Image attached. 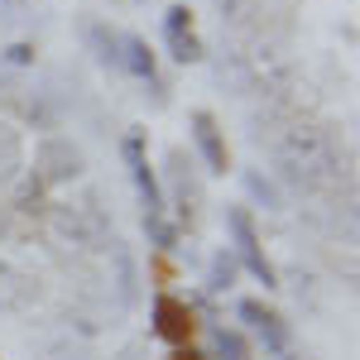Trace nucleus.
I'll return each mask as SVG.
<instances>
[{
    "label": "nucleus",
    "instance_id": "f257e3e1",
    "mask_svg": "<svg viewBox=\"0 0 360 360\" xmlns=\"http://www.w3.org/2000/svg\"><path fill=\"white\" fill-rule=\"evenodd\" d=\"M274 164L303 193H322V188H332L336 178H341V154L327 139V130H317V125H288V130H278Z\"/></svg>",
    "mask_w": 360,
    "mask_h": 360
},
{
    "label": "nucleus",
    "instance_id": "f03ea898",
    "mask_svg": "<svg viewBox=\"0 0 360 360\" xmlns=\"http://www.w3.org/2000/svg\"><path fill=\"white\" fill-rule=\"evenodd\" d=\"M82 173V149L63 135H49L34 144V178L44 188H58V183H72Z\"/></svg>",
    "mask_w": 360,
    "mask_h": 360
},
{
    "label": "nucleus",
    "instance_id": "7ed1b4c3",
    "mask_svg": "<svg viewBox=\"0 0 360 360\" xmlns=\"http://www.w3.org/2000/svg\"><path fill=\"white\" fill-rule=\"evenodd\" d=\"M49 231H53L63 245H101L106 240V226H101V217L91 212V207H68V202H58V207H49Z\"/></svg>",
    "mask_w": 360,
    "mask_h": 360
},
{
    "label": "nucleus",
    "instance_id": "20e7f679",
    "mask_svg": "<svg viewBox=\"0 0 360 360\" xmlns=\"http://www.w3.org/2000/svg\"><path fill=\"white\" fill-rule=\"evenodd\" d=\"M226 226H231V236H236V250H240L236 259H240V264H245V269L259 278L264 288H274V264L259 255V236H255V221H250V212H245V207H231V212H226Z\"/></svg>",
    "mask_w": 360,
    "mask_h": 360
},
{
    "label": "nucleus",
    "instance_id": "39448f33",
    "mask_svg": "<svg viewBox=\"0 0 360 360\" xmlns=\"http://www.w3.org/2000/svg\"><path fill=\"white\" fill-rule=\"evenodd\" d=\"M245 72L259 91H288V82H293V63L278 44H259L255 53H245Z\"/></svg>",
    "mask_w": 360,
    "mask_h": 360
},
{
    "label": "nucleus",
    "instance_id": "423d86ee",
    "mask_svg": "<svg viewBox=\"0 0 360 360\" xmlns=\"http://www.w3.org/2000/svg\"><path fill=\"white\" fill-rule=\"evenodd\" d=\"M240 317H245L250 327L259 332L264 351H274V356H283V351H288V322L278 317L274 307H264L259 298H240Z\"/></svg>",
    "mask_w": 360,
    "mask_h": 360
},
{
    "label": "nucleus",
    "instance_id": "0eeeda50",
    "mask_svg": "<svg viewBox=\"0 0 360 360\" xmlns=\"http://www.w3.org/2000/svg\"><path fill=\"white\" fill-rule=\"evenodd\" d=\"M193 139L207 159V173H226V139L217 130V115L212 111H193Z\"/></svg>",
    "mask_w": 360,
    "mask_h": 360
},
{
    "label": "nucleus",
    "instance_id": "6e6552de",
    "mask_svg": "<svg viewBox=\"0 0 360 360\" xmlns=\"http://www.w3.org/2000/svg\"><path fill=\"white\" fill-rule=\"evenodd\" d=\"M154 332L164 336V341H188V332H193V312H188V303L159 298V303H154Z\"/></svg>",
    "mask_w": 360,
    "mask_h": 360
},
{
    "label": "nucleus",
    "instance_id": "1a4fd4ad",
    "mask_svg": "<svg viewBox=\"0 0 360 360\" xmlns=\"http://www.w3.org/2000/svg\"><path fill=\"white\" fill-rule=\"evenodd\" d=\"M25 178V139L10 120H0V188Z\"/></svg>",
    "mask_w": 360,
    "mask_h": 360
},
{
    "label": "nucleus",
    "instance_id": "9d476101",
    "mask_svg": "<svg viewBox=\"0 0 360 360\" xmlns=\"http://www.w3.org/2000/svg\"><path fill=\"white\" fill-rule=\"evenodd\" d=\"M120 68L139 82H154V49L139 34H120Z\"/></svg>",
    "mask_w": 360,
    "mask_h": 360
},
{
    "label": "nucleus",
    "instance_id": "9b49d317",
    "mask_svg": "<svg viewBox=\"0 0 360 360\" xmlns=\"http://www.w3.org/2000/svg\"><path fill=\"white\" fill-rule=\"evenodd\" d=\"M125 159H130V168H135V188H139V197H144V207L159 212L164 197H159V183H154L149 164H144V154H139V139H125Z\"/></svg>",
    "mask_w": 360,
    "mask_h": 360
},
{
    "label": "nucleus",
    "instance_id": "f8f14e48",
    "mask_svg": "<svg viewBox=\"0 0 360 360\" xmlns=\"http://www.w3.org/2000/svg\"><path fill=\"white\" fill-rule=\"evenodd\" d=\"M34 303V283H29L20 269H10V264H0V307H10V312H20V307Z\"/></svg>",
    "mask_w": 360,
    "mask_h": 360
},
{
    "label": "nucleus",
    "instance_id": "ddd939ff",
    "mask_svg": "<svg viewBox=\"0 0 360 360\" xmlns=\"http://www.w3.org/2000/svg\"><path fill=\"white\" fill-rule=\"evenodd\" d=\"M168 178H173V193H178V207H183V217H193L197 202H202V188H197V178L183 168V154H173L168 159Z\"/></svg>",
    "mask_w": 360,
    "mask_h": 360
},
{
    "label": "nucleus",
    "instance_id": "4468645a",
    "mask_svg": "<svg viewBox=\"0 0 360 360\" xmlns=\"http://www.w3.org/2000/svg\"><path fill=\"white\" fill-rule=\"evenodd\" d=\"M245 193L255 207H264V212H283V193H278L274 178H264L259 168H245Z\"/></svg>",
    "mask_w": 360,
    "mask_h": 360
},
{
    "label": "nucleus",
    "instance_id": "2eb2a0df",
    "mask_svg": "<svg viewBox=\"0 0 360 360\" xmlns=\"http://www.w3.org/2000/svg\"><path fill=\"white\" fill-rule=\"evenodd\" d=\"M86 44H91L96 63H106V68H120V34H111L106 25H86Z\"/></svg>",
    "mask_w": 360,
    "mask_h": 360
},
{
    "label": "nucleus",
    "instance_id": "dca6fc26",
    "mask_svg": "<svg viewBox=\"0 0 360 360\" xmlns=\"http://www.w3.org/2000/svg\"><path fill=\"white\" fill-rule=\"evenodd\" d=\"M236 274H240V259L221 250V255L212 259V269H207V288H212V293H226V288L236 283Z\"/></svg>",
    "mask_w": 360,
    "mask_h": 360
},
{
    "label": "nucleus",
    "instance_id": "f3484780",
    "mask_svg": "<svg viewBox=\"0 0 360 360\" xmlns=\"http://www.w3.org/2000/svg\"><path fill=\"white\" fill-rule=\"evenodd\" d=\"M212 5H217L221 25H250L259 15V0H212Z\"/></svg>",
    "mask_w": 360,
    "mask_h": 360
},
{
    "label": "nucleus",
    "instance_id": "a211bd4d",
    "mask_svg": "<svg viewBox=\"0 0 360 360\" xmlns=\"http://www.w3.org/2000/svg\"><path fill=\"white\" fill-rule=\"evenodd\" d=\"M212 346H217V360H250V346H245V336H240V332H226V327H217Z\"/></svg>",
    "mask_w": 360,
    "mask_h": 360
},
{
    "label": "nucleus",
    "instance_id": "6ab92c4d",
    "mask_svg": "<svg viewBox=\"0 0 360 360\" xmlns=\"http://www.w3.org/2000/svg\"><path fill=\"white\" fill-rule=\"evenodd\" d=\"M168 49H173V58L178 63H202V39H197V29H188V34H168Z\"/></svg>",
    "mask_w": 360,
    "mask_h": 360
},
{
    "label": "nucleus",
    "instance_id": "aec40b11",
    "mask_svg": "<svg viewBox=\"0 0 360 360\" xmlns=\"http://www.w3.org/2000/svg\"><path fill=\"white\" fill-rule=\"evenodd\" d=\"M144 231H149L159 245H168V250H173V240H178V231H173V226H168L159 212H144Z\"/></svg>",
    "mask_w": 360,
    "mask_h": 360
},
{
    "label": "nucleus",
    "instance_id": "412c9836",
    "mask_svg": "<svg viewBox=\"0 0 360 360\" xmlns=\"http://www.w3.org/2000/svg\"><path fill=\"white\" fill-rule=\"evenodd\" d=\"M188 29H193V10L188 5H173L164 15V34H188Z\"/></svg>",
    "mask_w": 360,
    "mask_h": 360
},
{
    "label": "nucleus",
    "instance_id": "4be33fe9",
    "mask_svg": "<svg viewBox=\"0 0 360 360\" xmlns=\"http://www.w3.org/2000/svg\"><path fill=\"white\" fill-rule=\"evenodd\" d=\"M115 269H120V298H135V264L125 250H115Z\"/></svg>",
    "mask_w": 360,
    "mask_h": 360
},
{
    "label": "nucleus",
    "instance_id": "5701e85b",
    "mask_svg": "<svg viewBox=\"0 0 360 360\" xmlns=\"http://www.w3.org/2000/svg\"><path fill=\"white\" fill-rule=\"evenodd\" d=\"M29 58H34L29 44H15V49H10V63H29Z\"/></svg>",
    "mask_w": 360,
    "mask_h": 360
},
{
    "label": "nucleus",
    "instance_id": "b1692460",
    "mask_svg": "<svg viewBox=\"0 0 360 360\" xmlns=\"http://www.w3.org/2000/svg\"><path fill=\"white\" fill-rule=\"evenodd\" d=\"M173 360H202L197 351H173Z\"/></svg>",
    "mask_w": 360,
    "mask_h": 360
},
{
    "label": "nucleus",
    "instance_id": "393cba45",
    "mask_svg": "<svg viewBox=\"0 0 360 360\" xmlns=\"http://www.w3.org/2000/svg\"><path fill=\"white\" fill-rule=\"evenodd\" d=\"M0 236H5V221H0Z\"/></svg>",
    "mask_w": 360,
    "mask_h": 360
}]
</instances>
